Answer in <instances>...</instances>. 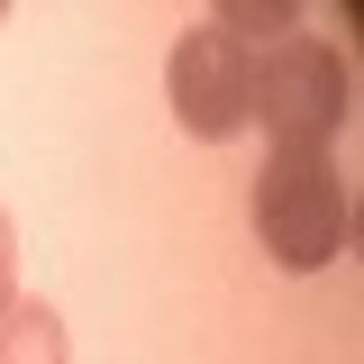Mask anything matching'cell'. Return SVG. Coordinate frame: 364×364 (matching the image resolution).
Here are the masks:
<instances>
[{
    "label": "cell",
    "instance_id": "1",
    "mask_svg": "<svg viewBox=\"0 0 364 364\" xmlns=\"http://www.w3.org/2000/svg\"><path fill=\"white\" fill-rule=\"evenodd\" d=\"M246 228L273 273H328L355 246V191L337 173V146H273L246 191Z\"/></svg>",
    "mask_w": 364,
    "mask_h": 364
},
{
    "label": "cell",
    "instance_id": "2",
    "mask_svg": "<svg viewBox=\"0 0 364 364\" xmlns=\"http://www.w3.org/2000/svg\"><path fill=\"white\" fill-rule=\"evenodd\" d=\"M246 128H264L273 146H337L355 128V73L328 37H282L255 55L246 73Z\"/></svg>",
    "mask_w": 364,
    "mask_h": 364
},
{
    "label": "cell",
    "instance_id": "3",
    "mask_svg": "<svg viewBox=\"0 0 364 364\" xmlns=\"http://www.w3.org/2000/svg\"><path fill=\"white\" fill-rule=\"evenodd\" d=\"M246 73H255V55L228 37L219 18L182 28V37H173V55H164V100H173L182 136L219 146V136H237V128H246Z\"/></svg>",
    "mask_w": 364,
    "mask_h": 364
},
{
    "label": "cell",
    "instance_id": "4",
    "mask_svg": "<svg viewBox=\"0 0 364 364\" xmlns=\"http://www.w3.org/2000/svg\"><path fill=\"white\" fill-rule=\"evenodd\" d=\"M0 364H73L64 310L55 301H9V318H0Z\"/></svg>",
    "mask_w": 364,
    "mask_h": 364
},
{
    "label": "cell",
    "instance_id": "5",
    "mask_svg": "<svg viewBox=\"0 0 364 364\" xmlns=\"http://www.w3.org/2000/svg\"><path fill=\"white\" fill-rule=\"evenodd\" d=\"M18 301V237H9V210H0V318Z\"/></svg>",
    "mask_w": 364,
    "mask_h": 364
},
{
    "label": "cell",
    "instance_id": "6",
    "mask_svg": "<svg viewBox=\"0 0 364 364\" xmlns=\"http://www.w3.org/2000/svg\"><path fill=\"white\" fill-rule=\"evenodd\" d=\"M0 18H9V9H0Z\"/></svg>",
    "mask_w": 364,
    "mask_h": 364
}]
</instances>
